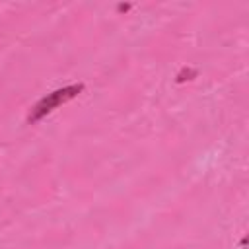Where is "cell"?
Here are the masks:
<instances>
[{"mask_svg":"<svg viewBox=\"0 0 249 249\" xmlns=\"http://www.w3.org/2000/svg\"><path fill=\"white\" fill-rule=\"evenodd\" d=\"M82 91H84V84L78 82V84H70V86H64V88H60V89H54V91L47 93L45 97H41V99L31 107V111H29V115H27V123H29V124H35L37 121H41L43 117H47L49 113H53L56 107H60L62 103H66V101L78 97Z\"/></svg>","mask_w":249,"mask_h":249,"instance_id":"cell-1","label":"cell"},{"mask_svg":"<svg viewBox=\"0 0 249 249\" xmlns=\"http://www.w3.org/2000/svg\"><path fill=\"white\" fill-rule=\"evenodd\" d=\"M196 76H198V70H196V68L185 66V68H181V70L177 72V76H175V82H177V84H183V82H187V80H193V78H196Z\"/></svg>","mask_w":249,"mask_h":249,"instance_id":"cell-2","label":"cell"},{"mask_svg":"<svg viewBox=\"0 0 249 249\" xmlns=\"http://www.w3.org/2000/svg\"><path fill=\"white\" fill-rule=\"evenodd\" d=\"M117 10H119V12H126V10H130V4H119Z\"/></svg>","mask_w":249,"mask_h":249,"instance_id":"cell-3","label":"cell"}]
</instances>
